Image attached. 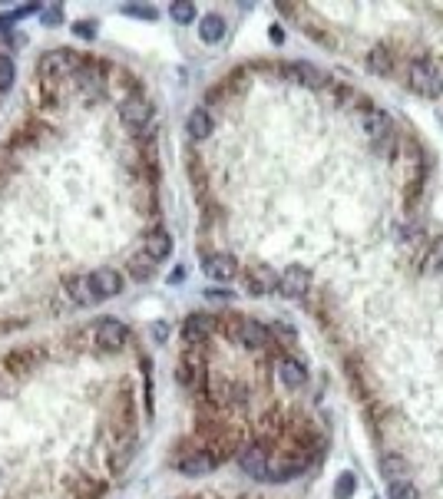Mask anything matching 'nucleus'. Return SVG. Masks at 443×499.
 <instances>
[{
	"instance_id": "26",
	"label": "nucleus",
	"mask_w": 443,
	"mask_h": 499,
	"mask_svg": "<svg viewBox=\"0 0 443 499\" xmlns=\"http://www.w3.org/2000/svg\"><path fill=\"white\" fill-rule=\"evenodd\" d=\"M40 17H43L47 27H60L63 24V7L60 3H47V7H40Z\"/></svg>"
},
{
	"instance_id": "18",
	"label": "nucleus",
	"mask_w": 443,
	"mask_h": 499,
	"mask_svg": "<svg viewBox=\"0 0 443 499\" xmlns=\"http://www.w3.org/2000/svg\"><path fill=\"white\" fill-rule=\"evenodd\" d=\"M361 123H364V133H368L370 139H384L387 136V116L377 110H368L364 116H361Z\"/></svg>"
},
{
	"instance_id": "9",
	"label": "nucleus",
	"mask_w": 443,
	"mask_h": 499,
	"mask_svg": "<svg viewBox=\"0 0 443 499\" xmlns=\"http://www.w3.org/2000/svg\"><path fill=\"white\" fill-rule=\"evenodd\" d=\"M235 341L245 348H262L268 344V327H262L258 321H239L235 325Z\"/></svg>"
},
{
	"instance_id": "25",
	"label": "nucleus",
	"mask_w": 443,
	"mask_h": 499,
	"mask_svg": "<svg viewBox=\"0 0 443 499\" xmlns=\"http://www.w3.org/2000/svg\"><path fill=\"white\" fill-rule=\"evenodd\" d=\"M357 489V476L354 473H341L334 483V499H351Z\"/></svg>"
},
{
	"instance_id": "12",
	"label": "nucleus",
	"mask_w": 443,
	"mask_h": 499,
	"mask_svg": "<svg viewBox=\"0 0 443 499\" xmlns=\"http://www.w3.org/2000/svg\"><path fill=\"white\" fill-rule=\"evenodd\" d=\"M212 466H216V460H212L209 453H202V449H195V453H189V456H182V460H179V473L205 476V473H212Z\"/></svg>"
},
{
	"instance_id": "6",
	"label": "nucleus",
	"mask_w": 443,
	"mask_h": 499,
	"mask_svg": "<svg viewBox=\"0 0 443 499\" xmlns=\"http://www.w3.org/2000/svg\"><path fill=\"white\" fill-rule=\"evenodd\" d=\"M89 281H93V291L103 298H116L119 291H123V275L116 271V268H96L93 275H89Z\"/></svg>"
},
{
	"instance_id": "4",
	"label": "nucleus",
	"mask_w": 443,
	"mask_h": 499,
	"mask_svg": "<svg viewBox=\"0 0 443 499\" xmlns=\"http://www.w3.org/2000/svg\"><path fill=\"white\" fill-rule=\"evenodd\" d=\"M308 285H311V275L304 271L301 265H292V268H285L278 275V291L285 298H301L308 291Z\"/></svg>"
},
{
	"instance_id": "24",
	"label": "nucleus",
	"mask_w": 443,
	"mask_h": 499,
	"mask_svg": "<svg viewBox=\"0 0 443 499\" xmlns=\"http://www.w3.org/2000/svg\"><path fill=\"white\" fill-rule=\"evenodd\" d=\"M387 499H420V493L410 479H393L391 489H387Z\"/></svg>"
},
{
	"instance_id": "13",
	"label": "nucleus",
	"mask_w": 443,
	"mask_h": 499,
	"mask_svg": "<svg viewBox=\"0 0 443 499\" xmlns=\"http://www.w3.org/2000/svg\"><path fill=\"white\" fill-rule=\"evenodd\" d=\"M212 327H216V321L209 314H192L189 321L182 325V334H186L189 344H199V341H205V337L212 334Z\"/></svg>"
},
{
	"instance_id": "23",
	"label": "nucleus",
	"mask_w": 443,
	"mask_h": 499,
	"mask_svg": "<svg viewBox=\"0 0 443 499\" xmlns=\"http://www.w3.org/2000/svg\"><path fill=\"white\" fill-rule=\"evenodd\" d=\"M169 17H172L176 24H195V3H189V0H176V3L169 7Z\"/></svg>"
},
{
	"instance_id": "29",
	"label": "nucleus",
	"mask_w": 443,
	"mask_h": 499,
	"mask_svg": "<svg viewBox=\"0 0 443 499\" xmlns=\"http://www.w3.org/2000/svg\"><path fill=\"white\" fill-rule=\"evenodd\" d=\"M133 275H136V278H149L152 275V262L142 265V258H140V262H133Z\"/></svg>"
},
{
	"instance_id": "28",
	"label": "nucleus",
	"mask_w": 443,
	"mask_h": 499,
	"mask_svg": "<svg viewBox=\"0 0 443 499\" xmlns=\"http://www.w3.org/2000/svg\"><path fill=\"white\" fill-rule=\"evenodd\" d=\"M301 470H304L301 460H288V463H281L278 473H275V476H278V479H294V476L301 473Z\"/></svg>"
},
{
	"instance_id": "20",
	"label": "nucleus",
	"mask_w": 443,
	"mask_h": 499,
	"mask_svg": "<svg viewBox=\"0 0 443 499\" xmlns=\"http://www.w3.org/2000/svg\"><path fill=\"white\" fill-rule=\"evenodd\" d=\"M189 136L192 139H205L209 136V133H212V116H209V112L205 110H192L189 112Z\"/></svg>"
},
{
	"instance_id": "1",
	"label": "nucleus",
	"mask_w": 443,
	"mask_h": 499,
	"mask_svg": "<svg viewBox=\"0 0 443 499\" xmlns=\"http://www.w3.org/2000/svg\"><path fill=\"white\" fill-rule=\"evenodd\" d=\"M407 87L420 93V96H437L440 93V76L433 70V63L427 60H410L407 66Z\"/></svg>"
},
{
	"instance_id": "11",
	"label": "nucleus",
	"mask_w": 443,
	"mask_h": 499,
	"mask_svg": "<svg viewBox=\"0 0 443 499\" xmlns=\"http://www.w3.org/2000/svg\"><path fill=\"white\" fill-rule=\"evenodd\" d=\"M66 295H70V298H73L80 308H93V304L100 301V295L93 291V281H89V278H83V275H80V278H70V285H66Z\"/></svg>"
},
{
	"instance_id": "30",
	"label": "nucleus",
	"mask_w": 443,
	"mask_h": 499,
	"mask_svg": "<svg viewBox=\"0 0 443 499\" xmlns=\"http://www.w3.org/2000/svg\"><path fill=\"white\" fill-rule=\"evenodd\" d=\"M73 30H76V33H80V37H93V33H96V27L89 24V20H80V24H76Z\"/></svg>"
},
{
	"instance_id": "17",
	"label": "nucleus",
	"mask_w": 443,
	"mask_h": 499,
	"mask_svg": "<svg viewBox=\"0 0 443 499\" xmlns=\"http://www.w3.org/2000/svg\"><path fill=\"white\" fill-rule=\"evenodd\" d=\"M222 33H225V20H222L218 13H209V17H202V24H199V37H202L205 43H218V40H222Z\"/></svg>"
},
{
	"instance_id": "31",
	"label": "nucleus",
	"mask_w": 443,
	"mask_h": 499,
	"mask_svg": "<svg viewBox=\"0 0 443 499\" xmlns=\"http://www.w3.org/2000/svg\"><path fill=\"white\" fill-rule=\"evenodd\" d=\"M126 13H133V17H156V7H126Z\"/></svg>"
},
{
	"instance_id": "27",
	"label": "nucleus",
	"mask_w": 443,
	"mask_h": 499,
	"mask_svg": "<svg viewBox=\"0 0 443 499\" xmlns=\"http://www.w3.org/2000/svg\"><path fill=\"white\" fill-rule=\"evenodd\" d=\"M13 73H17V70H13V60H10V57H0V89L10 87Z\"/></svg>"
},
{
	"instance_id": "22",
	"label": "nucleus",
	"mask_w": 443,
	"mask_h": 499,
	"mask_svg": "<svg viewBox=\"0 0 443 499\" xmlns=\"http://www.w3.org/2000/svg\"><path fill=\"white\" fill-rule=\"evenodd\" d=\"M103 80L96 73H80V93L87 96V100H100L103 96Z\"/></svg>"
},
{
	"instance_id": "14",
	"label": "nucleus",
	"mask_w": 443,
	"mask_h": 499,
	"mask_svg": "<svg viewBox=\"0 0 443 499\" xmlns=\"http://www.w3.org/2000/svg\"><path fill=\"white\" fill-rule=\"evenodd\" d=\"M142 251H146L149 262H163V258H169V251H172V238H169V232H152V235L146 238Z\"/></svg>"
},
{
	"instance_id": "10",
	"label": "nucleus",
	"mask_w": 443,
	"mask_h": 499,
	"mask_svg": "<svg viewBox=\"0 0 443 499\" xmlns=\"http://www.w3.org/2000/svg\"><path fill=\"white\" fill-rule=\"evenodd\" d=\"M202 268L212 281H232L235 278V258L232 255H209Z\"/></svg>"
},
{
	"instance_id": "32",
	"label": "nucleus",
	"mask_w": 443,
	"mask_h": 499,
	"mask_svg": "<svg viewBox=\"0 0 443 499\" xmlns=\"http://www.w3.org/2000/svg\"><path fill=\"white\" fill-rule=\"evenodd\" d=\"M152 337H156V341H165V337H169V325H165V321L152 325Z\"/></svg>"
},
{
	"instance_id": "3",
	"label": "nucleus",
	"mask_w": 443,
	"mask_h": 499,
	"mask_svg": "<svg viewBox=\"0 0 443 499\" xmlns=\"http://www.w3.org/2000/svg\"><path fill=\"white\" fill-rule=\"evenodd\" d=\"M129 337V327L123 325V321H116V318H106V321H100L96 325V344H100L103 350H116L123 348Z\"/></svg>"
},
{
	"instance_id": "2",
	"label": "nucleus",
	"mask_w": 443,
	"mask_h": 499,
	"mask_svg": "<svg viewBox=\"0 0 443 499\" xmlns=\"http://www.w3.org/2000/svg\"><path fill=\"white\" fill-rule=\"evenodd\" d=\"M245 288H248V295L262 298V295L278 288V275H275L268 265H252V268L245 271Z\"/></svg>"
},
{
	"instance_id": "33",
	"label": "nucleus",
	"mask_w": 443,
	"mask_h": 499,
	"mask_svg": "<svg viewBox=\"0 0 443 499\" xmlns=\"http://www.w3.org/2000/svg\"><path fill=\"white\" fill-rule=\"evenodd\" d=\"M275 331H278L281 337H288V341H292V337H294V331H292V327H288V325H275Z\"/></svg>"
},
{
	"instance_id": "5",
	"label": "nucleus",
	"mask_w": 443,
	"mask_h": 499,
	"mask_svg": "<svg viewBox=\"0 0 443 499\" xmlns=\"http://www.w3.org/2000/svg\"><path fill=\"white\" fill-rule=\"evenodd\" d=\"M40 73L47 76V80H60V76L76 73L73 53H66V50H53V53H47V57L40 60Z\"/></svg>"
},
{
	"instance_id": "19",
	"label": "nucleus",
	"mask_w": 443,
	"mask_h": 499,
	"mask_svg": "<svg viewBox=\"0 0 443 499\" xmlns=\"http://www.w3.org/2000/svg\"><path fill=\"white\" fill-rule=\"evenodd\" d=\"M380 473L387 476V479H407V460L404 456H393V453H384L380 456Z\"/></svg>"
},
{
	"instance_id": "21",
	"label": "nucleus",
	"mask_w": 443,
	"mask_h": 499,
	"mask_svg": "<svg viewBox=\"0 0 443 499\" xmlns=\"http://www.w3.org/2000/svg\"><path fill=\"white\" fill-rule=\"evenodd\" d=\"M368 66H370V73H377V76H387L393 70V60H391V53L384 50V47H374L368 57Z\"/></svg>"
},
{
	"instance_id": "16",
	"label": "nucleus",
	"mask_w": 443,
	"mask_h": 499,
	"mask_svg": "<svg viewBox=\"0 0 443 499\" xmlns=\"http://www.w3.org/2000/svg\"><path fill=\"white\" fill-rule=\"evenodd\" d=\"M285 73L298 80V83H308V87H321V70H315L311 63H288Z\"/></svg>"
},
{
	"instance_id": "15",
	"label": "nucleus",
	"mask_w": 443,
	"mask_h": 499,
	"mask_svg": "<svg viewBox=\"0 0 443 499\" xmlns=\"http://www.w3.org/2000/svg\"><path fill=\"white\" fill-rule=\"evenodd\" d=\"M278 380L288 390H298L304 384V367L298 361H281L278 364Z\"/></svg>"
},
{
	"instance_id": "7",
	"label": "nucleus",
	"mask_w": 443,
	"mask_h": 499,
	"mask_svg": "<svg viewBox=\"0 0 443 499\" xmlns=\"http://www.w3.org/2000/svg\"><path fill=\"white\" fill-rule=\"evenodd\" d=\"M119 119H123L129 129H142V126L149 123V103L142 100V96H129V100H123V106H119Z\"/></svg>"
},
{
	"instance_id": "8",
	"label": "nucleus",
	"mask_w": 443,
	"mask_h": 499,
	"mask_svg": "<svg viewBox=\"0 0 443 499\" xmlns=\"http://www.w3.org/2000/svg\"><path fill=\"white\" fill-rule=\"evenodd\" d=\"M239 466H241V470H245L248 476H255V479H262V476H268V456H265V449H262V447H248V449H241Z\"/></svg>"
}]
</instances>
